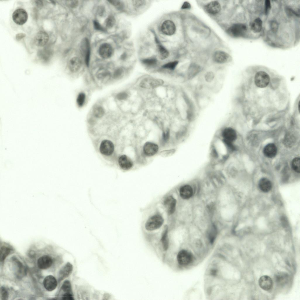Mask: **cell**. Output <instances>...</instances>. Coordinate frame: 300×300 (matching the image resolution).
Here are the masks:
<instances>
[{
    "label": "cell",
    "mask_w": 300,
    "mask_h": 300,
    "mask_svg": "<svg viewBox=\"0 0 300 300\" xmlns=\"http://www.w3.org/2000/svg\"><path fill=\"white\" fill-rule=\"evenodd\" d=\"M123 70L122 69L119 68L114 71L113 76L114 78H117L120 77L123 73Z\"/></svg>",
    "instance_id": "f5cc1de1"
},
{
    "label": "cell",
    "mask_w": 300,
    "mask_h": 300,
    "mask_svg": "<svg viewBox=\"0 0 300 300\" xmlns=\"http://www.w3.org/2000/svg\"><path fill=\"white\" fill-rule=\"evenodd\" d=\"M178 63V61H175L167 63L163 65L162 67L164 68L174 70L176 68Z\"/></svg>",
    "instance_id": "7bdbcfd3"
},
{
    "label": "cell",
    "mask_w": 300,
    "mask_h": 300,
    "mask_svg": "<svg viewBox=\"0 0 300 300\" xmlns=\"http://www.w3.org/2000/svg\"><path fill=\"white\" fill-rule=\"evenodd\" d=\"M8 294L6 289L1 287L0 289V298L1 300H6L8 298Z\"/></svg>",
    "instance_id": "ee69618b"
},
{
    "label": "cell",
    "mask_w": 300,
    "mask_h": 300,
    "mask_svg": "<svg viewBox=\"0 0 300 300\" xmlns=\"http://www.w3.org/2000/svg\"><path fill=\"white\" fill-rule=\"evenodd\" d=\"M37 262L38 266L39 268L45 269L51 266L52 263V260L50 256L44 255L40 257L38 259Z\"/></svg>",
    "instance_id": "44dd1931"
},
{
    "label": "cell",
    "mask_w": 300,
    "mask_h": 300,
    "mask_svg": "<svg viewBox=\"0 0 300 300\" xmlns=\"http://www.w3.org/2000/svg\"><path fill=\"white\" fill-rule=\"evenodd\" d=\"M190 4L188 2H185L183 4L181 8L183 9H188L190 8Z\"/></svg>",
    "instance_id": "9f6ffc18"
},
{
    "label": "cell",
    "mask_w": 300,
    "mask_h": 300,
    "mask_svg": "<svg viewBox=\"0 0 300 300\" xmlns=\"http://www.w3.org/2000/svg\"><path fill=\"white\" fill-rule=\"evenodd\" d=\"M213 58L215 62L219 64L227 63L230 62L231 59L230 56L228 54L221 51L216 52Z\"/></svg>",
    "instance_id": "30bf717a"
},
{
    "label": "cell",
    "mask_w": 300,
    "mask_h": 300,
    "mask_svg": "<svg viewBox=\"0 0 300 300\" xmlns=\"http://www.w3.org/2000/svg\"><path fill=\"white\" fill-rule=\"evenodd\" d=\"M86 98L85 94L83 93H81L78 95L76 101L79 107L82 106L84 104Z\"/></svg>",
    "instance_id": "60d3db41"
},
{
    "label": "cell",
    "mask_w": 300,
    "mask_h": 300,
    "mask_svg": "<svg viewBox=\"0 0 300 300\" xmlns=\"http://www.w3.org/2000/svg\"><path fill=\"white\" fill-rule=\"evenodd\" d=\"M12 17L13 21L16 24L22 25L27 21L28 15L25 10L22 8H18L13 12Z\"/></svg>",
    "instance_id": "52a82bcc"
},
{
    "label": "cell",
    "mask_w": 300,
    "mask_h": 300,
    "mask_svg": "<svg viewBox=\"0 0 300 300\" xmlns=\"http://www.w3.org/2000/svg\"><path fill=\"white\" fill-rule=\"evenodd\" d=\"M258 283L260 287L266 291L271 289L273 284L272 279L267 275L262 276L259 279Z\"/></svg>",
    "instance_id": "7402d4cb"
},
{
    "label": "cell",
    "mask_w": 300,
    "mask_h": 300,
    "mask_svg": "<svg viewBox=\"0 0 300 300\" xmlns=\"http://www.w3.org/2000/svg\"><path fill=\"white\" fill-rule=\"evenodd\" d=\"M163 231L162 237L161 241L163 245L164 248L166 249L167 248L168 246V228L167 226L164 227Z\"/></svg>",
    "instance_id": "e575fe53"
},
{
    "label": "cell",
    "mask_w": 300,
    "mask_h": 300,
    "mask_svg": "<svg viewBox=\"0 0 300 300\" xmlns=\"http://www.w3.org/2000/svg\"><path fill=\"white\" fill-rule=\"evenodd\" d=\"M163 203L168 214H172L174 212L176 209V200L172 196H170L166 198Z\"/></svg>",
    "instance_id": "e0dca14e"
},
{
    "label": "cell",
    "mask_w": 300,
    "mask_h": 300,
    "mask_svg": "<svg viewBox=\"0 0 300 300\" xmlns=\"http://www.w3.org/2000/svg\"><path fill=\"white\" fill-rule=\"evenodd\" d=\"M217 73L212 70H208L200 75V81L203 86L208 89L214 90L218 84V80Z\"/></svg>",
    "instance_id": "6da1fadb"
},
{
    "label": "cell",
    "mask_w": 300,
    "mask_h": 300,
    "mask_svg": "<svg viewBox=\"0 0 300 300\" xmlns=\"http://www.w3.org/2000/svg\"><path fill=\"white\" fill-rule=\"evenodd\" d=\"M62 299L63 300H73L74 298L72 293H65L62 296Z\"/></svg>",
    "instance_id": "681fc988"
},
{
    "label": "cell",
    "mask_w": 300,
    "mask_h": 300,
    "mask_svg": "<svg viewBox=\"0 0 300 300\" xmlns=\"http://www.w3.org/2000/svg\"><path fill=\"white\" fill-rule=\"evenodd\" d=\"M11 252V249L6 246H2L0 248V260L1 262L4 261Z\"/></svg>",
    "instance_id": "1f68e13d"
},
{
    "label": "cell",
    "mask_w": 300,
    "mask_h": 300,
    "mask_svg": "<svg viewBox=\"0 0 300 300\" xmlns=\"http://www.w3.org/2000/svg\"><path fill=\"white\" fill-rule=\"evenodd\" d=\"M114 146L113 143L110 141L105 140L101 143L100 147L101 153L106 156H109L113 152Z\"/></svg>",
    "instance_id": "4fadbf2b"
},
{
    "label": "cell",
    "mask_w": 300,
    "mask_h": 300,
    "mask_svg": "<svg viewBox=\"0 0 300 300\" xmlns=\"http://www.w3.org/2000/svg\"><path fill=\"white\" fill-rule=\"evenodd\" d=\"M277 148L275 145L273 143H269L264 147L263 152L265 155L269 158L274 157L277 153Z\"/></svg>",
    "instance_id": "484cf974"
},
{
    "label": "cell",
    "mask_w": 300,
    "mask_h": 300,
    "mask_svg": "<svg viewBox=\"0 0 300 300\" xmlns=\"http://www.w3.org/2000/svg\"><path fill=\"white\" fill-rule=\"evenodd\" d=\"M158 145L151 142H146L143 147V151L144 154L148 157L151 156L155 155L158 151Z\"/></svg>",
    "instance_id": "5bb4252c"
},
{
    "label": "cell",
    "mask_w": 300,
    "mask_h": 300,
    "mask_svg": "<svg viewBox=\"0 0 300 300\" xmlns=\"http://www.w3.org/2000/svg\"><path fill=\"white\" fill-rule=\"evenodd\" d=\"M262 22L259 18L255 19L251 23L250 28L254 33H258L261 31L262 28Z\"/></svg>",
    "instance_id": "f1b7e54d"
},
{
    "label": "cell",
    "mask_w": 300,
    "mask_h": 300,
    "mask_svg": "<svg viewBox=\"0 0 300 300\" xmlns=\"http://www.w3.org/2000/svg\"><path fill=\"white\" fill-rule=\"evenodd\" d=\"M274 279L276 284L279 286H282L286 285L288 282L289 276L288 274L284 272H279L275 275Z\"/></svg>",
    "instance_id": "cb8c5ba5"
},
{
    "label": "cell",
    "mask_w": 300,
    "mask_h": 300,
    "mask_svg": "<svg viewBox=\"0 0 300 300\" xmlns=\"http://www.w3.org/2000/svg\"><path fill=\"white\" fill-rule=\"evenodd\" d=\"M260 189L264 192H267L271 189L272 184L271 181L267 178H263L260 179L259 183Z\"/></svg>",
    "instance_id": "83f0119b"
},
{
    "label": "cell",
    "mask_w": 300,
    "mask_h": 300,
    "mask_svg": "<svg viewBox=\"0 0 300 300\" xmlns=\"http://www.w3.org/2000/svg\"><path fill=\"white\" fill-rule=\"evenodd\" d=\"M73 269L72 265L69 262L67 263L59 272L58 275V281L60 282L68 277L72 272Z\"/></svg>",
    "instance_id": "ac0fdd59"
},
{
    "label": "cell",
    "mask_w": 300,
    "mask_h": 300,
    "mask_svg": "<svg viewBox=\"0 0 300 300\" xmlns=\"http://www.w3.org/2000/svg\"><path fill=\"white\" fill-rule=\"evenodd\" d=\"M163 83V81L161 79L148 78L141 82L140 86L142 88L152 89L162 85Z\"/></svg>",
    "instance_id": "8992f818"
},
{
    "label": "cell",
    "mask_w": 300,
    "mask_h": 300,
    "mask_svg": "<svg viewBox=\"0 0 300 300\" xmlns=\"http://www.w3.org/2000/svg\"><path fill=\"white\" fill-rule=\"evenodd\" d=\"M142 62L146 65L152 66L156 64L157 60L155 58L151 57L143 59L142 60Z\"/></svg>",
    "instance_id": "ab89813d"
},
{
    "label": "cell",
    "mask_w": 300,
    "mask_h": 300,
    "mask_svg": "<svg viewBox=\"0 0 300 300\" xmlns=\"http://www.w3.org/2000/svg\"><path fill=\"white\" fill-rule=\"evenodd\" d=\"M270 27L272 31L274 33H276L278 30V23L276 21H272L270 23Z\"/></svg>",
    "instance_id": "f6af8a7d"
},
{
    "label": "cell",
    "mask_w": 300,
    "mask_h": 300,
    "mask_svg": "<svg viewBox=\"0 0 300 300\" xmlns=\"http://www.w3.org/2000/svg\"><path fill=\"white\" fill-rule=\"evenodd\" d=\"M164 220L162 217L156 214L149 218L145 225L146 229L148 231H153L160 228L163 225Z\"/></svg>",
    "instance_id": "7a4b0ae2"
},
{
    "label": "cell",
    "mask_w": 300,
    "mask_h": 300,
    "mask_svg": "<svg viewBox=\"0 0 300 300\" xmlns=\"http://www.w3.org/2000/svg\"><path fill=\"white\" fill-rule=\"evenodd\" d=\"M247 31L246 25L238 23L234 24L229 27L227 30V33L231 37H239L243 36Z\"/></svg>",
    "instance_id": "3957f363"
},
{
    "label": "cell",
    "mask_w": 300,
    "mask_h": 300,
    "mask_svg": "<svg viewBox=\"0 0 300 300\" xmlns=\"http://www.w3.org/2000/svg\"><path fill=\"white\" fill-rule=\"evenodd\" d=\"M192 259L191 254L186 250H181L177 255L178 262L181 265H186L189 264L191 262Z\"/></svg>",
    "instance_id": "9c48e42d"
},
{
    "label": "cell",
    "mask_w": 300,
    "mask_h": 300,
    "mask_svg": "<svg viewBox=\"0 0 300 300\" xmlns=\"http://www.w3.org/2000/svg\"><path fill=\"white\" fill-rule=\"evenodd\" d=\"M108 1L112 5L116 6L119 9H121L123 7V4L121 1L120 0H110Z\"/></svg>",
    "instance_id": "7dc6e473"
},
{
    "label": "cell",
    "mask_w": 300,
    "mask_h": 300,
    "mask_svg": "<svg viewBox=\"0 0 300 300\" xmlns=\"http://www.w3.org/2000/svg\"><path fill=\"white\" fill-rule=\"evenodd\" d=\"M61 288L62 290L65 293H71V282L68 280H66L64 281L62 286Z\"/></svg>",
    "instance_id": "8d00e7d4"
},
{
    "label": "cell",
    "mask_w": 300,
    "mask_h": 300,
    "mask_svg": "<svg viewBox=\"0 0 300 300\" xmlns=\"http://www.w3.org/2000/svg\"><path fill=\"white\" fill-rule=\"evenodd\" d=\"M67 3L70 7L74 8L77 6L78 2L76 0H69L67 1Z\"/></svg>",
    "instance_id": "816d5d0a"
},
{
    "label": "cell",
    "mask_w": 300,
    "mask_h": 300,
    "mask_svg": "<svg viewBox=\"0 0 300 300\" xmlns=\"http://www.w3.org/2000/svg\"><path fill=\"white\" fill-rule=\"evenodd\" d=\"M97 77L100 80L103 81H106L110 79V74L108 71H102L98 72L97 75Z\"/></svg>",
    "instance_id": "d6a6232c"
},
{
    "label": "cell",
    "mask_w": 300,
    "mask_h": 300,
    "mask_svg": "<svg viewBox=\"0 0 300 300\" xmlns=\"http://www.w3.org/2000/svg\"><path fill=\"white\" fill-rule=\"evenodd\" d=\"M81 65L82 62L80 59L77 57H74L70 60L69 67L71 72H75L80 69Z\"/></svg>",
    "instance_id": "4316f807"
},
{
    "label": "cell",
    "mask_w": 300,
    "mask_h": 300,
    "mask_svg": "<svg viewBox=\"0 0 300 300\" xmlns=\"http://www.w3.org/2000/svg\"><path fill=\"white\" fill-rule=\"evenodd\" d=\"M270 81L269 75L264 71H259L256 73L254 77V82L258 87L263 88L266 87Z\"/></svg>",
    "instance_id": "5b68a950"
},
{
    "label": "cell",
    "mask_w": 300,
    "mask_h": 300,
    "mask_svg": "<svg viewBox=\"0 0 300 300\" xmlns=\"http://www.w3.org/2000/svg\"><path fill=\"white\" fill-rule=\"evenodd\" d=\"M158 54L159 58L161 59H164L167 58L169 54L167 50L163 46L158 45Z\"/></svg>",
    "instance_id": "4dcf8cb0"
},
{
    "label": "cell",
    "mask_w": 300,
    "mask_h": 300,
    "mask_svg": "<svg viewBox=\"0 0 300 300\" xmlns=\"http://www.w3.org/2000/svg\"><path fill=\"white\" fill-rule=\"evenodd\" d=\"M146 1L143 0H132V4L135 8L139 9L143 6L145 4Z\"/></svg>",
    "instance_id": "b9f144b4"
},
{
    "label": "cell",
    "mask_w": 300,
    "mask_h": 300,
    "mask_svg": "<svg viewBox=\"0 0 300 300\" xmlns=\"http://www.w3.org/2000/svg\"><path fill=\"white\" fill-rule=\"evenodd\" d=\"M113 53L111 46L108 43L102 44L100 47L99 53L100 56L104 59H108L111 57Z\"/></svg>",
    "instance_id": "ffe728a7"
},
{
    "label": "cell",
    "mask_w": 300,
    "mask_h": 300,
    "mask_svg": "<svg viewBox=\"0 0 300 300\" xmlns=\"http://www.w3.org/2000/svg\"><path fill=\"white\" fill-rule=\"evenodd\" d=\"M175 151V150L174 149L165 150L161 152L160 154L162 156L168 157L173 154Z\"/></svg>",
    "instance_id": "bcb514c9"
},
{
    "label": "cell",
    "mask_w": 300,
    "mask_h": 300,
    "mask_svg": "<svg viewBox=\"0 0 300 300\" xmlns=\"http://www.w3.org/2000/svg\"><path fill=\"white\" fill-rule=\"evenodd\" d=\"M93 24L94 28L96 30H104L103 28L100 24L96 21H94Z\"/></svg>",
    "instance_id": "11a10c76"
},
{
    "label": "cell",
    "mask_w": 300,
    "mask_h": 300,
    "mask_svg": "<svg viewBox=\"0 0 300 300\" xmlns=\"http://www.w3.org/2000/svg\"><path fill=\"white\" fill-rule=\"evenodd\" d=\"M81 48L82 54L85 56V63L88 66L90 61V48L89 42L87 38H85L82 40Z\"/></svg>",
    "instance_id": "7c38bea8"
},
{
    "label": "cell",
    "mask_w": 300,
    "mask_h": 300,
    "mask_svg": "<svg viewBox=\"0 0 300 300\" xmlns=\"http://www.w3.org/2000/svg\"><path fill=\"white\" fill-rule=\"evenodd\" d=\"M115 22V20L114 17L111 15L106 18L105 21V25L107 28H110L114 26Z\"/></svg>",
    "instance_id": "f35d334b"
},
{
    "label": "cell",
    "mask_w": 300,
    "mask_h": 300,
    "mask_svg": "<svg viewBox=\"0 0 300 300\" xmlns=\"http://www.w3.org/2000/svg\"><path fill=\"white\" fill-rule=\"evenodd\" d=\"M205 8L207 12L209 13L215 14L220 11L221 7L218 1H213L207 4L205 6Z\"/></svg>",
    "instance_id": "d4e9b609"
},
{
    "label": "cell",
    "mask_w": 300,
    "mask_h": 300,
    "mask_svg": "<svg viewBox=\"0 0 300 300\" xmlns=\"http://www.w3.org/2000/svg\"><path fill=\"white\" fill-rule=\"evenodd\" d=\"M14 261L16 269L17 270V275L18 277H21L26 274V270L22 263L17 259H14Z\"/></svg>",
    "instance_id": "f546056e"
},
{
    "label": "cell",
    "mask_w": 300,
    "mask_h": 300,
    "mask_svg": "<svg viewBox=\"0 0 300 300\" xmlns=\"http://www.w3.org/2000/svg\"><path fill=\"white\" fill-rule=\"evenodd\" d=\"M170 132L169 129L166 130V132H163L162 134L163 140L164 142H166L169 139Z\"/></svg>",
    "instance_id": "db71d44e"
},
{
    "label": "cell",
    "mask_w": 300,
    "mask_h": 300,
    "mask_svg": "<svg viewBox=\"0 0 300 300\" xmlns=\"http://www.w3.org/2000/svg\"><path fill=\"white\" fill-rule=\"evenodd\" d=\"M118 163L120 167L125 170L130 169L133 165V163L131 159L125 155H121L119 157Z\"/></svg>",
    "instance_id": "603a6c76"
},
{
    "label": "cell",
    "mask_w": 300,
    "mask_h": 300,
    "mask_svg": "<svg viewBox=\"0 0 300 300\" xmlns=\"http://www.w3.org/2000/svg\"><path fill=\"white\" fill-rule=\"evenodd\" d=\"M162 32L168 35H171L174 34L176 31V27L174 23L170 20L164 21L161 26Z\"/></svg>",
    "instance_id": "9a60e30c"
},
{
    "label": "cell",
    "mask_w": 300,
    "mask_h": 300,
    "mask_svg": "<svg viewBox=\"0 0 300 300\" xmlns=\"http://www.w3.org/2000/svg\"><path fill=\"white\" fill-rule=\"evenodd\" d=\"M202 68L200 65L195 63L191 64L188 67L186 73V77L188 81H190L200 75Z\"/></svg>",
    "instance_id": "ba28073f"
},
{
    "label": "cell",
    "mask_w": 300,
    "mask_h": 300,
    "mask_svg": "<svg viewBox=\"0 0 300 300\" xmlns=\"http://www.w3.org/2000/svg\"><path fill=\"white\" fill-rule=\"evenodd\" d=\"M216 226L213 224L210 227L208 230V236L209 239L212 242L215 239L217 233V229Z\"/></svg>",
    "instance_id": "836d02e7"
},
{
    "label": "cell",
    "mask_w": 300,
    "mask_h": 300,
    "mask_svg": "<svg viewBox=\"0 0 300 300\" xmlns=\"http://www.w3.org/2000/svg\"><path fill=\"white\" fill-rule=\"evenodd\" d=\"M264 12L265 15L268 14L271 9V4L270 1L266 0L265 2Z\"/></svg>",
    "instance_id": "c3c4849f"
},
{
    "label": "cell",
    "mask_w": 300,
    "mask_h": 300,
    "mask_svg": "<svg viewBox=\"0 0 300 300\" xmlns=\"http://www.w3.org/2000/svg\"><path fill=\"white\" fill-rule=\"evenodd\" d=\"M104 109L100 106H98L96 107L93 110V114L96 117H102L104 115Z\"/></svg>",
    "instance_id": "74e56055"
},
{
    "label": "cell",
    "mask_w": 300,
    "mask_h": 300,
    "mask_svg": "<svg viewBox=\"0 0 300 300\" xmlns=\"http://www.w3.org/2000/svg\"><path fill=\"white\" fill-rule=\"evenodd\" d=\"M49 36L46 32L40 31L35 35L34 38V42L35 45L39 47H42L45 45L48 41Z\"/></svg>",
    "instance_id": "8fae6325"
},
{
    "label": "cell",
    "mask_w": 300,
    "mask_h": 300,
    "mask_svg": "<svg viewBox=\"0 0 300 300\" xmlns=\"http://www.w3.org/2000/svg\"><path fill=\"white\" fill-rule=\"evenodd\" d=\"M221 134V140L224 141L233 143L237 138L236 131L230 127H224L222 129Z\"/></svg>",
    "instance_id": "277c9868"
},
{
    "label": "cell",
    "mask_w": 300,
    "mask_h": 300,
    "mask_svg": "<svg viewBox=\"0 0 300 300\" xmlns=\"http://www.w3.org/2000/svg\"><path fill=\"white\" fill-rule=\"evenodd\" d=\"M180 197L184 200H188L192 197L194 194L192 187L189 184H185L181 186L179 190Z\"/></svg>",
    "instance_id": "2e32d148"
},
{
    "label": "cell",
    "mask_w": 300,
    "mask_h": 300,
    "mask_svg": "<svg viewBox=\"0 0 300 300\" xmlns=\"http://www.w3.org/2000/svg\"><path fill=\"white\" fill-rule=\"evenodd\" d=\"M128 97V94L125 92H123L118 93L116 96L117 99L123 100L126 99Z\"/></svg>",
    "instance_id": "f907efd6"
},
{
    "label": "cell",
    "mask_w": 300,
    "mask_h": 300,
    "mask_svg": "<svg viewBox=\"0 0 300 300\" xmlns=\"http://www.w3.org/2000/svg\"><path fill=\"white\" fill-rule=\"evenodd\" d=\"M43 284L45 289L49 291H51L56 288L57 282L54 277L51 275H49L44 278Z\"/></svg>",
    "instance_id": "d6986e66"
},
{
    "label": "cell",
    "mask_w": 300,
    "mask_h": 300,
    "mask_svg": "<svg viewBox=\"0 0 300 300\" xmlns=\"http://www.w3.org/2000/svg\"><path fill=\"white\" fill-rule=\"evenodd\" d=\"M300 159L299 157H296L293 159L292 163V169L295 172H300Z\"/></svg>",
    "instance_id": "d590c367"
}]
</instances>
